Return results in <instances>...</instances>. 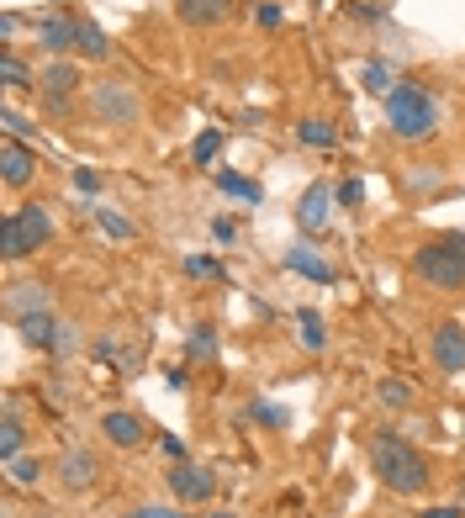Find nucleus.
Wrapping results in <instances>:
<instances>
[{
    "mask_svg": "<svg viewBox=\"0 0 465 518\" xmlns=\"http://www.w3.org/2000/svg\"><path fill=\"white\" fill-rule=\"evenodd\" d=\"M370 471L386 492L397 497H413L429 487V460L418 455V444H407L402 434H376L370 439Z\"/></svg>",
    "mask_w": 465,
    "mask_h": 518,
    "instance_id": "nucleus-1",
    "label": "nucleus"
},
{
    "mask_svg": "<svg viewBox=\"0 0 465 518\" xmlns=\"http://www.w3.org/2000/svg\"><path fill=\"white\" fill-rule=\"evenodd\" d=\"M386 122H392V133L402 143H423V138H434V127H439V106L429 96V85H418V80H397L392 85V96H386Z\"/></svg>",
    "mask_w": 465,
    "mask_h": 518,
    "instance_id": "nucleus-2",
    "label": "nucleus"
},
{
    "mask_svg": "<svg viewBox=\"0 0 465 518\" xmlns=\"http://www.w3.org/2000/svg\"><path fill=\"white\" fill-rule=\"evenodd\" d=\"M48 238H53L48 207H22V212L0 217V254H6V259H27V254L43 249Z\"/></svg>",
    "mask_w": 465,
    "mask_h": 518,
    "instance_id": "nucleus-3",
    "label": "nucleus"
},
{
    "mask_svg": "<svg viewBox=\"0 0 465 518\" xmlns=\"http://www.w3.org/2000/svg\"><path fill=\"white\" fill-rule=\"evenodd\" d=\"M413 275L423 286H434V291H460L465 286V254L450 244V238H439V244H418L413 249Z\"/></svg>",
    "mask_w": 465,
    "mask_h": 518,
    "instance_id": "nucleus-4",
    "label": "nucleus"
},
{
    "mask_svg": "<svg viewBox=\"0 0 465 518\" xmlns=\"http://www.w3.org/2000/svg\"><path fill=\"white\" fill-rule=\"evenodd\" d=\"M90 111H96V122H106V127H133V122L143 117L138 96H133L127 85H117V80L90 85Z\"/></svg>",
    "mask_w": 465,
    "mask_h": 518,
    "instance_id": "nucleus-5",
    "label": "nucleus"
},
{
    "mask_svg": "<svg viewBox=\"0 0 465 518\" xmlns=\"http://www.w3.org/2000/svg\"><path fill=\"white\" fill-rule=\"evenodd\" d=\"M74 27H80V16L64 11V6H53L43 16H32V32H37V48L53 53V59H64V53L74 48Z\"/></svg>",
    "mask_w": 465,
    "mask_h": 518,
    "instance_id": "nucleus-6",
    "label": "nucleus"
},
{
    "mask_svg": "<svg viewBox=\"0 0 465 518\" xmlns=\"http://www.w3.org/2000/svg\"><path fill=\"white\" fill-rule=\"evenodd\" d=\"M328 222H333V185H307L302 201H296V228H302L307 238H318L328 233Z\"/></svg>",
    "mask_w": 465,
    "mask_h": 518,
    "instance_id": "nucleus-7",
    "label": "nucleus"
},
{
    "mask_svg": "<svg viewBox=\"0 0 465 518\" xmlns=\"http://www.w3.org/2000/svg\"><path fill=\"white\" fill-rule=\"evenodd\" d=\"M164 476H170V492L180 497V503H207V497L217 492V476L207 466H191V460H175Z\"/></svg>",
    "mask_w": 465,
    "mask_h": 518,
    "instance_id": "nucleus-8",
    "label": "nucleus"
},
{
    "mask_svg": "<svg viewBox=\"0 0 465 518\" xmlns=\"http://www.w3.org/2000/svg\"><path fill=\"white\" fill-rule=\"evenodd\" d=\"M429 355L444 376H465V328L460 323H439L429 339Z\"/></svg>",
    "mask_w": 465,
    "mask_h": 518,
    "instance_id": "nucleus-9",
    "label": "nucleus"
},
{
    "mask_svg": "<svg viewBox=\"0 0 465 518\" xmlns=\"http://www.w3.org/2000/svg\"><path fill=\"white\" fill-rule=\"evenodd\" d=\"M32 175H37V154H32V148L22 138L0 143V180H6V191H22Z\"/></svg>",
    "mask_w": 465,
    "mask_h": 518,
    "instance_id": "nucleus-10",
    "label": "nucleus"
},
{
    "mask_svg": "<svg viewBox=\"0 0 465 518\" xmlns=\"http://www.w3.org/2000/svg\"><path fill=\"white\" fill-rule=\"evenodd\" d=\"M286 270L302 275V281H312V286H333V281H339L328 259H323L318 249H307V244H291V249H286Z\"/></svg>",
    "mask_w": 465,
    "mask_h": 518,
    "instance_id": "nucleus-11",
    "label": "nucleus"
},
{
    "mask_svg": "<svg viewBox=\"0 0 465 518\" xmlns=\"http://www.w3.org/2000/svg\"><path fill=\"white\" fill-rule=\"evenodd\" d=\"M96 476H101V460L90 455V450H64V455H59V481H64L69 492L96 487Z\"/></svg>",
    "mask_w": 465,
    "mask_h": 518,
    "instance_id": "nucleus-12",
    "label": "nucleus"
},
{
    "mask_svg": "<svg viewBox=\"0 0 465 518\" xmlns=\"http://www.w3.org/2000/svg\"><path fill=\"white\" fill-rule=\"evenodd\" d=\"M101 434L117 444V450H138V444L148 439V429H143V418L138 413H122V407H111V413L101 418Z\"/></svg>",
    "mask_w": 465,
    "mask_h": 518,
    "instance_id": "nucleus-13",
    "label": "nucleus"
},
{
    "mask_svg": "<svg viewBox=\"0 0 465 518\" xmlns=\"http://www.w3.org/2000/svg\"><path fill=\"white\" fill-rule=\"evenodd\" d=\"M37 90H48V101H53V106H64V101H69V90H80V64L53 59L43 74H37Z\"/></svg>",
    "mask_w": 465,
    "mask_h": 518,
    "instance_id": "nucleus-14",
    "label": "nucleus"
},
{
    "mask_svg": "<svg viewBox=\"0 0 465 518\" xmlns=\"http://www.w3.org/2000/svg\"><path fill=\"white\" fill-rule=\"evenodd\" d=\"M59 318H53V312L43 307V312H27V318H16V333H22V339L32 344V349H48L53 355V344H59Z\"/></svg>",
    "mask_w": 465,
    "mask_h": 518,
    "instance_id": "nucleus-15",
    "label": "nucleus"
},
{
    "mask_svg": "<svg viewBox=\"0 0 465 518\" xmlns=\"http://www.w3.org/2000/svg\"><path fill=\"white\" fill-rule=\"evenodd\" d=\"M175 11L185 27H217V22H228L233 0H175Z\"/></svg>",
    "mask_w": 465,
    "mask_h": 518,
    "instance_id": "nucleus-16",
    "label": "nucleus"
},
{
    "mask_svg": "<svg viewBox=\"0 0 465 518\" xmlns=\"http://www.w3.org/2000/svg\"><path fill=\"white\" fill-rule=\"evenodd\" d=\"M48 307V286H37V281H16L6 286V318H27V312H43Z\"/></svg>",
    "mask_w": 465,
    "mask_h": 518,
    "instance_id": "nucleus-17",
    "label": "nucleus"
},
{
    "mask_svg": "<svg viewBox=\"0 0 465 518\" xmlns=\"http://www.w3.org/2000/svg\"><path fill=\"white\" fill-rule=\"evenodd\" d=\"M74 53L80 59H90V64H106L111 59V37L90 22V16H80V27H74Z\"/></svg>",
    "mask_w": 465,
    "mask_h": 518,
    "instance_id": "nucleus-18",
    "label": "nucleus"
},
{
    "mask_svg": "<svg viewBox=\"0 0 465 518\" xmlns=\"http://www.w3.org/2000/svg\"><path fill=\"white\" fill-rule=\"evenodd\" d=\"M212 185L222 196H238V201H249V207H259V201H265V185L259 180H249V175H238V170H217L212 175Z\"/></svg>",
    "mask_w": 465,
    "mask_h": 518,
    "instance_id": "nucleus-19",
    "label": "nucleus"
},
{
    "mask_svg": "<svg viewBox=\"0 0 465 518\" xmlns=\"http://www.w3.org/2000/svg\"><path fill=\"white\" fill-rule=\"evenodd\" d=\"M296 333H302L307 355H323V349H328V328H323V312L318 307H296Z\"/></svg>",
    "mask_w": 465,
    "mask_h": 518,
    "instance_id": "nucleus-20",
    "label": "nucleus"
},
{
    "mask_svg": "<svg viewBox=\"0 0 465 518\" xmlns=\"http://www.w3.org/2000/svg\"><path fill=\"white\" fill-rule=\"evenodd\" d=\"M27 444V423L16 418V407H6V423H0V466H11Z\"/></svg>",
    "mask_w": 465,
    "mask_h": 518,
    "instance_id": "nucleus-21",
    "label": "nucleus"
},
{
    "mask_svg": "<svg viewBox=\"0 0 465 518\" xmlns=\"http://www.w3.org/2000/svg\"><path fill=\"white\" fill-rule=\"evenodd\" d=\"M244 423H265V429H291V407H275V402H249V407H244Z\"/></svg>",
    "mask_w": 465,
    "mask_h": 518,
    "instance_id": "nucleus-22",
    "label": "nucleus"
},
{
    "mask_svg": "<svg viewBox=\"0 0 465 518\" xmlns=\"http://www.w3.org/2000/svg\"><path fill=\"white\" fill-rule=\"evenodd\" d=\"M185 355H191V360H212L217 355V328L212 323H196L191 333H185Z\"/></svg>",
    "mask_w": 465,
    "mask_h": 518,
    "instance_id": "nucleus-23",
    "label": "nucleus"
},
{
    "mask_svg": "<svg viewBox=\"0 0 465 518\" xmlns=\"http://www.w3.org/2000/svg\"><path fill=\"white\" fill-rule=\"evenodd\" d=\"M296 138H302L307 148H333V143H339V133H333V122H323V117H307V122H296Z\"/></svg>",
    "mask_w": 465,
    "mask_h": 518,
    "instance_id": "nucleus-24",
    "label": "nucleus"
},
{
    "mask_svg": "<svg viewBox=\"0 0 465 518\" xmlns=\"http://www.w3.org/2000/svg\"><path fill=\"white\" fill-rule=\"evenodd\" d=\"M43 460H37V455H16L11 460V466H6V476H11V487H37V481H43Z\"/></svg>",
    "mask_w": 465,
    "mask_h": 518,
    "instance_id": "nucleus-25",
    "label": "nucleus"
},
{
    "mask_svg": "<svg viewBox=\"0 0 465 518\" xmlns=\"http://www.w3.org/2000/svg\"><path fill=\"white\" fill-rule=\"evenodd\" d=\"M376 397H381L386 407H397V413H402V407H413V386H407L402 376H381V381H376Z\"/></svg>",
    "mask_w": 465,
    "mask_h": 518,
    "instance_id": "nucleus-26",
    "label": "nucleus"
},
{
    "mask_svg": "<svg viewBox=\"0 0 465 518\" xmlns=\"http://www.w3.org/2000/svg\"><path fill=\"white\" fill-rule=\"evenodd\" d=\"M0 80H6L11 90H22V85H37V74L16 59V53H0Z\"/></svg>",
    "mask_w": 465,
    "mask_h": 518,
    "instance_id": "nucleus-27",
    "label": "nucleus"
},
{
    "mask_svg": "<svg viewBox=\"0 0 465 518\" xmlns=\"http://www.w3.org/2000/svg\"><path fill=\"white\" fill-rule=\"evenodd\" d=\"M185 275H191V281H222V259H212V254H185Z\"/></svg>",
    "mask_w": 465,
    "mask_h": 518,
    "instance_id": "nucleus-28",
    "label": "nucleus"
},
{
    "mask_svg": "<svg viewBox=\"0 0 465 518\" xmlns=\"http://www.w3.org/2000/svg\"><path fill=\"white\" fill-rule=\"evenodd\" d=\"M222 154V133H217V127H207V133H196V143H191V159L201 164V170H207V164Z\"/></svg>",
    "mask_w": 465,
    "mask_h": 518,
    "instance_id": "nucleus-29",
    "label": "nucleus"
},
{
    "mask_svg": "<svg viewBox=\"0 0 465 518\" xmlns=\"http://www.w3.org/2000/svg\"><path fill=\"white\" fill-rule=\"evenodd\" d=\"M365 90H370V96H381V101L392 96V69H386L381 59H376V64H365Z\"/></svg>",
    "mask_w": 465,
    "mask_h": 518,
    "instance_id": "nucleus-30",
    "label": "nucleus"
},
{
    "mask_svg": "<svg viewBox=\"0 0 465 518\" xmlns=\"http://www.w3.org/2000/svg\"><path fill=\"white\" fill-rule=\"evenodd\" d=\"M96 217H101V228H106L111 238H133V217H122V212H111V207H101Z\"/></svg>",
    "mask_w": 465,
    "mask_h": 518,
    "instance_id": "nucleus-31",
    "label": "nucleus"
},
{
    "mask_svg": "<svg viewBox=\"0 0 465 518\" xmlns=\"http://www.w3.org/2000/svg\"><path fill=\"white\" fill-rule=\"evenodd\" d=\"M69 185H74L80 196H96V191H101V170H90V164H80V170L69 175Z\"/></svg>",
    "mask_w": 465,
    "mask_h": 518,
    "instance_id": "nucleus-32",
    "label": "nucleus"
},
{
    "mask_svg": "<svg viewBox=\"0 0 465 518\" xmlns=\"http://www.w3.org/2000/svg\"><path fill=\"white\" fill-rule=\"evenodd\" d=\"M281 22H286V11L275 6V0H265V6H259V27H265V32H275Z\"/></svg>",
    "mask_w": 465,
    "mask_h": 518,
    "instance_id": "nucleus-33",
    "label": "nucleus"
},
{
    "mask_svg": "<svg viewBox=\"0 0 465 518\" xmlns=\"http://www.w3.org/2000/svg\"><path fill=\"white\" fill-rule=\"evenodd\" d=\"M127 518H185V513H175V508H164V503H143V508H133Z\"/></svg>",
    "mask_w": 465,
    "mask_h": 518,
    "instance_id": "nucleus-34",
    "label": "nucleus"
},
{
    "mask_svg": "<svg viewBox=\"0 0 465 518\" xmlns=\"http://www.w3.org/2000/svg\"><path fill=\"white\" fill-rule=\"evenodd\" d=\"M339 201H344V207H360V201H365V185L360 180H344L339 185Z\"/></svg>",
    "mask_w": 465,
    "mask_h": 518,
    "instance_id": "nucleus-35",
    "label": "nucleus"
},
{
    "mask_svg": "<svg viewBox=\"0 0 465 518\" xmlns=\"http://www.w3.org/2000/svg\"><path fill=\"white\" fill-rule=\"evenodd\" d=\"M16 32H22V16H16V11H0V43H11Z\"/></svg>",
    "mask_w": 465,
    "mask_h": 518,
    "instance_id": "nucleus-36",
    "label": "nucleus"
},
{
    "mask_svg": "<svg viewBox=\"0 0 465 518\" xmlns=\"http://www.w3.org/2000/svg\"><path fill=\"white\" fill-rule=\"evenodd\" d=\"M0 122H6L11 133H32V122H27V117H22V111H16V106H6V111H0Z\"/></svg>",
    "mask_w": 465,
    "mask_h": 518,
    "instance_id": "nucleus-37",
    "label": "nucleus"
},
{
    "mask_svg": "<svg viewBox=\"0 0 465 518\" xmlns=\"http://www.w3.org/2000/svg\"><path fill=\"white\" fill-rule=\"evenodd\" d=\"M159 450H164V455H170V460H185V444H180L175 434H164V439H159Z\"/></svg>",
    "mask_w": 465,
    "mask_h": 518,
    "instance_id": "nucleus-38",
    "label": "nucleus"
},
{
    "mask_svg": "<svg viewBox=\"0 0 465 518\" xmlns=\"http://www.w3.org/2000/svg\"><path fill=\"white\" fill-rule=\"evenodd\" d=\"M212 233L222 238V244H228V238L238 233V222H233V217H217V222H212Z\"/></svg>",
    "mask_w": 465,
    "mask_h": 518,
    "instance_id": "nucleus-39",
    "label": "nucleus"
},
{
    "mask_svg": "<svg viewBox=\"0 0 465 518\" xmlns=\"http://www.w3.org/2000/svg\"><path fill=\"white\" fill-rule=\"evenodd\" d=\"M418 518H460V508H450V503H434V508H423Z\"/></svg>",
    "mask_w": 465,
    "mask_h": 518,
    "instance_id": "nucleus-40",
    "label": "nucleus"
},
{
    "mask_svg": "<svg viewBox=\"0 0 465 518\" xmlns=\"http://www.w3.org/2000/svg\"><path fill=\"white\" fill-rule=\"evenodd\" d=\"M450 244H455V249L465 254V233H450Z\"/></svg>",
    "mask_w": 465,
    "mask_h": 518,
    "instance_id": "nucleus-41",
    "label": "nucleus"
},
{
    "mask_svg": "<svg viewBox=\"0 0 465 518\" xmlns=\"http://www.w3.org/2000/svg\"><path fill=\"white\" fill-rule=\"evenodd\" d=\"M212 518H238V513H212Z\"/></svg>",
    "mask_w": 465,
    "mask_h": 518,
    "instance_id": "nucleus-42",
    "label": "nucleus"
}]
</instances>
